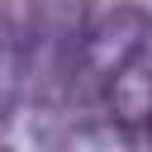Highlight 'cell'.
<instances>
[{
	"label": "cell",
	"instance_id": "cell-2",
	"mask_svg": "<svg viewBox=\"0 0 152 152\" xmlns=\"http://www.w3.org/2000/svg\"><path fill=\"white\" fill-rule=\"evenodd\" d=\"M147 28H152V14L138 5H114L104 19H95L81 38L71 86H66V104H100L109 76L128 62V52L147 38Z\"/></svg>",
	"mask_w": 152,
	"mask_h": 152
},
{
	"label": "cell",
	"instance_id": "cell-3",
	"mask_svg": "<svg viewBox=\"0 0 152 152\" xmlns=\"http://www.w3.org/2000/svg\"><path fill=\"white\" fill-rule=\"evenodd\" d=\"M100 104L133 133V128H152V28L147 38L128 52V62L109 76Z\"/></svg>",
	"mask_w": 152,
	"mask_h": 152
},
{
	"label": "cell",
	"instance_id": "cell-1",
	"mask_svg": "<svg viewBox=\"0 0 152 152\" xmlns=\"http://www.w3.org/2000/svg\"><path fill=\"white\" fill-rule=\"evenodd\" d=\"M86 28H90V0H33L28 5V24L19 33L24 90L43 109L66 104V86H71V66H76Z\"/></svg>",
	"mask_w": 152,
	"mask_h": 152
},
{
	"label": "cell",
	"instance_id": "cell-4",
	"mask_svg": "<svg viewBox=\"0 0 152 152\" xmlns=\"http://www.w3.org/2000/svg\"><path fill=\"white\" fill-rule=\"evenodd\" d=\"M24 95V48H19V33L0 19V119L14 114Z\"/></svg>",
	"mask_w": 152,
	"mask_h": 152
}]
</instances>
